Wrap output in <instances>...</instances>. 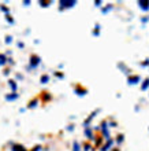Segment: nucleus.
I'll return each instance as SVG.
<instances>
[{
    "mask_svg": "<svg viewBox=\"0 0 149 151\" xmlns=\"http://www.w3.org/2000/svg\"><path fill=\"white\" fill-rule=\"evenodd\" d=\"M60 8H70V7H74L77 1H60Z\"/></svg>",
    "mask_w": 149,
    "mask_h": 151,
    "instance_id": "obj_1",
    "label": "nucleus"
},
{
    "mask_svg": "<svg viewBox=\"0 0 149 151\" xmlns=\"http://www.w3.org/2000/svg\"><path fill=\"white\" fill-rule=\"evenodd\" d=\"M38 63H40V58H38V56H36V55L31 56V59H30V68H37V66H38Z\"/></svg>",
    "mask_w": 149,
    "mask_h": 151,
    "instance_id": "obj_2",
    "label": "nucleus"
},
{
    "mask_svg": "<svg viewBox=\"0 0 149 151\" xmlns=\"http://www.w3.org/2000/svg\"><path fill=\"white\" fill-rule=\"evenodd\" d=\"M138 6H140V8L145 10V11L149 10V1H138Z\"/></svg>",
    "mask_w": 149,
    "mask_h": 151,
    "instance_id": "obj_3",
    "label": "nucleus"
},
{
    "mask_svg": "<svg viewBox=\"0 0 149 151\" xmlns=\"http://www.w3.org/2000/svg\"><path fill=\"white\" fill-rule=\"evenodd\" d=\"M140 83V77H130L129 78V84H131V85H133V84H138Z\"/></svg>",
    "mask_w": 149,
    "mask_h": 151,
    "instance_id": "obj_4",
    "label": "nucleus"
},
{
    "mask_svg": "<svg viewBox=\"0 0 149 151\" xmlns=\"http://www.w3.org/2000/svg\"><path fill=\"white\" fill-rule=\"evenodd\" d=\"M12 151H26L25 147L19 146V144H15V146H12Z\"/></svg>",
    "mask_w": 149,
    "mask_h": 151,
    "instance_id": "obj_5",
    "label": "nucleus"
},
{
    "mask_svg": "<svg viewBox=\"0 0 149 151\" xmlns=\"http://www.w3.org/2000/svg\"><path fill=\"white\" fill-rule=\"evenodd\" d=\"M16 98H18L16 92H14L12 95H7V96H6V99H7V100H14V99H16Z\"/></svg>",
    "mask_w": 149,
    "mask_h": 151,
    "instance_id": "obj_6",
    "label": "nucleus"
},
{
    "mask_svg": "<svg viewBox=\"0 0 149 151\" xmlns=\"http://www.w3.org/2000/svg\"><path fill=\"white\" fill-rule=\"evenodd\" d=\"M6 62H7V58H6V55H1V54H0V66H1V65H4Z\"/></svg>",
    "mask_w": 149,
    "mask_h": 151,
    "instance_id": "obj_7",
    "label": "nucleus"
},
{
    "mask_svg": "<svg viewBox=\"0 0 149 151\" xmlns=\"http://www.w3.org/2000/svg\"><path fill=\"white\" fill-rule=\"evenodd\" d=\"M148 87H149V78H148V80H145V83L142 84V89L145 91V89H146V88H148Z\"/></svg>",
    "mask_w": 149,
    "mask_h": 151,
    "instance_id": "obj_8",
    "label": "nucleus"
},
{
    "mask_svg": "<svg viewBox=\"0 0 149 151\" xmlns=\"http://www.w3.org/2000/svg\"><path fill=\"white\" fill-rule=\"evenodd\" d=\"M111 144H112V142H111V140H110V142H108V143H107L106 146H104V147L101 148V150H103V151H107V150H108V148H110V146H111Z\"/></svg>",
    "mask_w": 149,
    "mask_h": 151,
    "instance_id": "obj_9",
    "label": "nucleus"
},
{
    "mask_svg": "<svg viewBox=\"0 0 149 151\" xmlns=\"http://www.w3.org/2000/svg\"><path fill=\"white\" fill-rule=\"evenodd\" d=\"M48 80H49V77H48V76H43V77H41V83L45 84V83H48Z\"/></svg>",
    "mask_w": 149,
    "mask_h": 151,
    "instance_id": "obj_10",
    "label": "nucleus"
},
{
    "mask_svg": "<svg viewBox=\"0 0 149 151\" xmlns=\"http://www.w3.org/2000/svg\"><path fill=\"white\" fill-rule=\"evenodd\" d=\"M10 85H11V88H12V91L15 92V91H16V84H15V83H14V81H12V80H11V81H10Z\"/></svg>",
    "mask_w": 149,
    "mask_h": 151,
    "instance_id": "obj_11",
    "label": "nucleus"
},
{
    "mask_svg": "<svg viewBox=\"0 0 149 151\" xmlns=\"http://www.w3.org/2000/svg\"><path fill=\"white\" fill-rule=\"evenodd\" d=\"M73 151H79V144L78 143H74V148H73Z\"/></svg>",
    "mask_w": 149,
    "mask_h": 151,
    "instance_id": "obj_12",
    "label": "nucleus"
},
{
    "mask_svg": "<svg viewBox=\"0 0 149 151\" xmlns=\"http://www.w3.org/2000/svg\"><path fill=\"white\" fill-rule=\"evenodd\" d=\"M6 43H7V44L11 43V36H7V39H6Z\"/></svg>",
    "mask_w": 149,
    "mask_h": 151,
    "instance_id": "obj_13",
    "label": "nucleus"
},
{
    "mask_svg": "<svg viewBox=\"0 0 149 151\" xmlns=\"http://www.w3.org/2000/svg\"><path fill=\"white\" fill-rule=\"evenodd\" d=\"M86 135H88V137H90V139L93 137V136H92V132H90V131H86Z\"/></svg>",
    "mask_w": 149,
    "mask_h": 151,
    "instance_id": "obj_14",
    "label": "nucleus"
}]
</instances>
